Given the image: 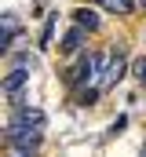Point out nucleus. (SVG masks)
Masks as SVG:
<instances>
[{
  "mask_svg": "<svg viewBox=\"0 0 146 157\" xmlns=\"http://www.w3.org/2000/svg\"><path fill=\"white\" fill-rule=\"evenodd\" d=\"M95 99H99V91H95V88H80V95H77V102H80V106H91Z\"/></svg>",
  "mask_w": 146,
  "mask_h": 157,
  "instance_id": "f8f14e48",
  "label": "nucleus"
},
{
  "mask_svg": "<svg viewBox=\"0 0 146 157\" xmlns=\"http://www.w3.org/2000/svg\"><path fill=\"white\" fill-rule=\"evenodd\" d=\"M36 55H29V51H22V55H11V70H33Z\"/></svg>",
  "mask_w": 146,
  "mask_h": 157,
  "instance_id": "9d476101",
  "label": "nucleus"
},
{
  "mask_svg": "<svg viewBox=\"0 0 146 157\" xmlns=\"http://www.w3.org/2000/svg\"><path fill=\"white\" fill-rule=\"evenodd\" d=\"M7 128H44V113L40 110H18L7 117ZM4 128V132H7Z\"/></svg>",
  "mask_w": 146,
  "mask_h": 157,
  "instance_id": "7ed1b4c3",
  "label": "nucleus"
},
{
  "mask_svg": "<svg viewBox=\"0 0 146 157\" xmlns=\"http://www.w3.org/2000/svg\"><path fill=\"white\" fill-rule=\"evenodd\" d=\"M73 22H77L80 29H91V33L99 29V15H95L91 7H77V15H73Z\"/></svg>",
  "mask_w": 146,
  "mask_h": 157,
  "instance_id": "0eeeda50",
  "label": "nucleus"
},
{
  "mask_svg": "<svg viewBox=\"0 0 146 157\" xmlns=\"http://www.w3.org/2000/svg\"><path fill=\"white\" fill-rule=\"evenodd\" d=\"M15 37H18V18L7 11V15L0 18V51H4V55H11V44H15Z\"/></svg>",
  "mask_w": 146,
  "mask_h": 157,
  "instance_id": "20e7f679",
  "label": "nucleus"
},
{
  "mask_svg": "<svg viewBox=\"0 0 146 157\" xmlns=\"http://www.w3.org/2000/svg\"><path fill=\"white\" fill-rule=\"evenodd\" d=\"M132 73H135V80H139V84H146V55H139V59L132 62Z\"/></svg>",
  "mask_w": 146,
  "mask_h": 157,
  "instance_id": "9b49d317",
  "label": "nucleus"
},
{
  "mask_svg": "<svg viewBox=\"0 0 146 157\" xmlns=\"http://www.w3.org/2000/svg\"><path fill=\"white\" fill-rule=\"evenodd\" d=\"M124 128H128V117L121 113V117H117V121H113V124H110V132H106V135H121Z\"/></svg>",
  "mask_w": 146,
  "mask_h": 157,
  "instance_id": "ddd939ff",
  "label": "nucleus"
},
{
  "mask_svg": "<svg viewBox=\"0 0 146 157\" xmlns=\"http://www.w3.org/2000/svg\"><path fill=\"white\" fill-rule=\"evenodd\" d=\"M139 157H146V146H143V154H139Z\"/></svg>",
  "mask_w": 146,
  "mask_h": 157,
  "instance_id": "2eb2a0df",
  "label": "nucleus"
},
{
  "mask_svg": "<svg viewBox=\"0 0 146 157\" xmlns=\"http://www.w3.org/2000/svg\"><path fill=\"white\" fill-rule=\"evenodd\" d=\"M91 4L106 7V11H113V15H132V11H135V4H132V0H91Z\"/></svg>",
  "mask_w": 146,
  "mask_h": 157,
  "instance_id": "6e6552de",
  "label": "nucleus"
},
{
  "mask_svg": "<svg viewBox=\"0 0 146 157\" xmlns=\"http://www.w3.org/2000/svg\"><path fill=\"white\" fill-rule=\"evenodd\" d=\"M124 70H128V55H124V48L117 44V48H110V62H106V73H102V88H113L117 80L124 77Z\"/></svg>",
  "mask_w": 146,
  "mask_h": 157,
  "instance_id": "f257e3e1",
  "label": "nucleus"
},
{
  "mask_svg": "<svg viewBox=\"0 0 146 157\" xmlns=\"http://www.w3.org/2000/svg\"><path fill=\"white\" fill-rule=\"evenodd\" d=\"M143 7H146V0H143Z\"/></svg>",
  "mask_w": 146,
  "mask_h": 157,
  "instance_id": "dca6fc26",
  "label": "nucleus"
},
{
  "mask_svg": "<svg viewBox=\"0 0 146 157\" xmlns=\"http://www.w3.org/2000/svg\"><path fill=\"white\" fill-rule=\"evenodd\" d=\"M7 157H36V150H18V146H11Z\"/></svg>",
  "mask_w": 146,
  "mask_h": 157,
  "instance_id": "4468645a",
  "label": "nucleus"
},
{
  "mask_svg": "<svg viewBox=\"0 0 146 157\" xmlns=\"http://www.w3.org/2000/svg\"><path fill=\"white\" fill-rule=\"evenodd\" d=\"M26 84H29V70H11L7 77L0 80V91H4V95H18Z\"/></svg>",
  "mask_w": 146,
  "mask_h": 157,
  "instance_id": "39448f33",
  "label": "nucleus"
},
{
  "mask_svg": "<svg viewBox=\"0 0 146 157\" xmlns=\"http://www.w3.org/2000/svg\"><path fill=\"white\" fill-rule=\"evenodd\" d=\"M40 132L44 128H7V143L18 150H36L40 146Z\"/></svg>",
  "mask_w": 146,
  "mask_h": 157,
  "instance_id": "f03ea898",
  "label": "nucleus"
},
{
  "mask_svg": "<svg viewBox=\"0 0 146 157\" xmlns=\"http://www.w3.org/2000/svg\"><path fill=\"white\" fill-rule=\"evenodd\" d=\"M84 40H88V29H80V26H73L70 33L62 37V44H59V48H62L66 55H73V51H80V48H84Z\"/></svg>",
  "mask_w": 146,
  "mask_h": 157,
  "instance_id": "423d86ee",
  "label": "nucleus"
},
{
  "mask_svg": "<svg viewBox=\"0 0 146 157\" xmlns=\"http://www.w3.org/2000/svg\"><path fill=\"white\" fill-rule=\"evenodd\" d=\"M55 29H59V15H48L44 18V33H40V48H48L55 40Z\"/></svg>",
  "mask_w": 146,
  "mask_h": 157,
  "instance_id": "1a4fd4ad",
  "label": "nucleus"
}]
</instances>
